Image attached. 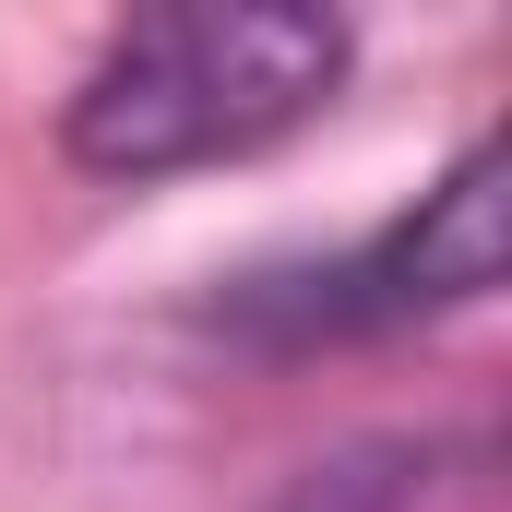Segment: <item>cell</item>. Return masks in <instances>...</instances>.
I'll list each match as a JSON object with an SVG mask.
<instances>
[{
    "label": "cell",
    "instance_id": "obj_2",
    "mask_svg": "<svg viewBox=\"0 0 512 512\" xmlns=\"http://www.w3.org/2000/svg\"><path fill=\"white\" fill-rule=\"evenodd\" d=\"M512 262V155L501 143H465L382 239H358L346 262H298V274H251L227 286L215 322L274 334V346H322V334H393V322H429V310H465L489 298Z\"/></svg>",
    "mask_w": 512,
    "mask_h": 512
},
{
    "label": "cell",
    "instance_id": "obj_3",
    "mask_svg": "<svg viewBox=\"0 0 512 512\" xmlns=\"http://www.w3.org/2000/svg\"><path fill=\"white\" fill-rule=\"evenodd\" d=\"M286 512H501V453L489 441H358L310 465Z\"/></svg>",
    "mask_w": 512,
    "mask_h": 512
},
{
    "label": "cell",
    "instance_id": "obj_1",
    "mask_svg": "<svg viewBox=\"0 0 512 512\" xmlns=\"http://www.w3.org/2000/svg\"><path fill=\"white\" fill-rule=\"evenodd\" d=\"M334 84H346V24L334 12L191 0V12H143L131 36H108V60L72 84L60 143L96 179H179V167L262 155Z\"/></svg>",
    "mask_w": 512,
    "mask_h": 512
}]
</instances>
